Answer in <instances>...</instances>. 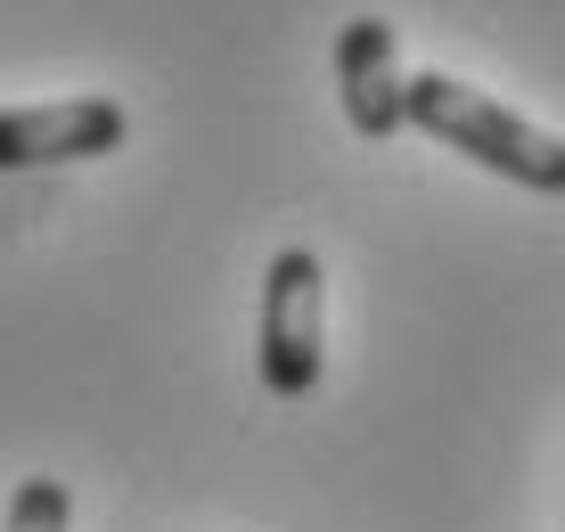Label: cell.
<instances>
[{"instance_id": "6da1fadb", "label": "cell", "mask_w": 565, "mask_h": 532, "mask_svg": "<svg viewBox=\"0 0 565 532\" xmlns=\"http://www.w3.org/2000/svg\"><path fill=\"white\" fill-rule=\"evenodd\" d=\"M402 115L426 131L435 148H459L467 164L500 172V181L533 189V196H565V140H550L541 124L509 115L500 98H483L459 74H411L402 83Z\"/></svg>"}, {"instance_id": "7a4b0ae2", "label": "cell", "mask_w": 565, "mask_h": 532, "mask_svg": "<svg viewBox=\"0 0 565 532\" xmlns=\"http://www.w3.org/2000/svg\"><path fill=\"white\" fill-rule=\"evenodd\" d=\"M328 270L311 246H279L263 270V328H255V361L270 402H303L328 369Z\"/></svg>"}, {"instance_id": "3957f363", "label": "cell", "mask_w": 565, "mask_h": 532, "mask_svg": "<svg viewBox=\"0 0 565 532\" xmlns=\"http://www.w3.org/2000/svg\"><path fill=\"white\" fill-rule=\"evenodd\" d=\"M131 140V115L115 98H50V107H0V172L90 164Z\"/></svg>"}, {"instance_id": "277c9868", "label": "cell", "mask_w": 565, "mask_h": 532, "mask_svg": "<svg viewBox=\"0 0 565 532\" xmlns=\"http://www.w3.org/2000/svg\"><path fill=\"white\" fill-rule=\"evenodd\" d=\"M402 42L385 17H353V25L337 33V98H344V124L361 131V140H394V131H411V115H402Z\"/></svg>"}, {"instance_id": "5b68a950", "label": "cell", "mask_w": 565, "mask_h": 532, "mask_svg": "<svg viewBox=\"0 0 565 532\" xmlns=\"http://www.w3.org/2000/svg\"><path fill=\"white\" fill-rule=\"evenodd\" d=\"M66 524H74V491L57 483V476H25L0 532H66Z\"/></svg>"}]
</instances>
